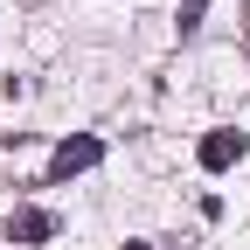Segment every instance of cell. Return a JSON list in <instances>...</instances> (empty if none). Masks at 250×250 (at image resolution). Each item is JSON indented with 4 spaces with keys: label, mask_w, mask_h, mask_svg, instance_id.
<instances>
[{
    "label": "cell",
    "mask_w": 250,
    "mask_h": 250,
    "mask_svg": "<svg viewBox=\"0 0 250 250\" xmlns=\"http://www.w3.org/2000/svg\"><path fill=\"white\" fill-rule=\"evenodd\" d=\"M243 153H250V139H243V132H208V139H202V167H208V174H223V167H236V160H243Z\"/></svg>",
    "instance_id": "obj_2"
},
{
    "label": "cell",
    "mask_w": 250,
    "mask_h": 250,
    "mask_svg": "<svg viewBox=\"0 0 250 250\" xmlns=\"http://www.w3.org/2000/svg\"><path fill=\"white\" fill-rule=\"evenodd\" d=\"M118 250H146V243H118Z\"/></svg>",
    "instance_id": "obj_4"
},
{
    "label": "cell",
    "mask_w": 250,
    "mask_h": 250,
    "mask_svg": "<svg viewBox=\"0 0 250 250\" xmlns=\"http://www.w3.org/2000/svg\"><path fill=\"white\" fill-rule=\"evenodd\" d=\"M49 236H56V223L42 208H14L7 215V243H49Z\"/></svg>",
    "instance_id": "obj_3"
},
{
    "label": "cell",
    "mask_w": 250,
    "mask_h": 250,
    "mask_svg": "<svg viewBox=\"0 0 250 250\" xmlns=\"http://www.w3.org/2000/svg\"><path fill=\"white\" fill-rule=\"evenodd\" d=\"M98 160H104V146L90 139V132H77V139H62V146H56V160H49V181H70V174L98 167Z\"/></svg>",
    "instance_id": "obj_1"
}]
</instances>
